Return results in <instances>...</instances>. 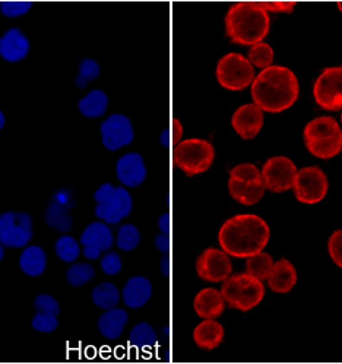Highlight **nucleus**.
<instances>
[{"mask_svg": "<svg viewBox=\"0 0 342 364\" xmlns=\"http://www.w3.org/2000/svg\"><path fill=\"white\" fill-rule=\"evenodd\" d=\"M249 62L253 65V68L265 69L272 65L274 62V50L267 43H256L249 50Z\"/></svg>", "mask_w": 342, "mask_h": 364, "instance_id": "32", "label": "nucleus"}, {"mask_svg": "<svg viewBox=\"0 0 342 364\" xmlns=\"http://www.w3.org/2000/svg\"><path fill=\"white\" fill-rule=\"evenodd\" d=\"M79 243L70 236H62L56 242V253L63 262H75L79 256Z\"/></svg>", "mask_w": 342, "mask_h": 364, "instance_id": "36", "label": "nucleus"}, {"mask_svg": "<svg viewBox=\"0 0 342 364\" xmlns=\"http://www.w3.org/2000/svg\"><path fill=\"white\" fill-rule=\"evenodd\" d=\"M328 252L332 261L342 268V230H336L332 232V236L328 242Z\"/></svg>", "mask_w": 342, "mask_h": 364, "instance_id": "40", "label": "nucleus"}, {"mask_svg": "<svg viewBox=\"0 0 342 364\" xmlns=\"http://www.w3.org/2000/svg\"><path fill=\"white\" fill-rule=\"evenodd\" d=\"M141 242V232L139 230L132 225V224H124L120 227L119 232H117V247L124 250V252H130L138 247Z\"/></svg>", "mask_w": 342, "mask_h": 364, "instance_id": "34", "label": "nucleus"}, {"mask_svg": "<svg viewBox=\"0 0 342 364\" xmlns=\"http://www.w3.org/2000/svg\"><path fill=\"white\" fill-rule=\"evenodd\" d=\"M257 5L268 14H292L297 2L296 0H263V2H257Z\"/></svg>", "mask_w": 342, "mask_h": 364, "instance_id": "38", "label": "nucleus"}, {"mask_svg": "<svg viewBox=\"0 0 342 364\" xmlns=\"http://www.w3.org/2000/svg\"><path fill=\"white\" fill-rule=\"evenodd\" d=\"M228 191L234 200L242 205L250 206L257 203L265 193V186L262 183V176L256 166L243 163L230 170Z\"/></svg>", "mask_w": 342, "mask_h": 364, "instance_id": "7", "label": "nucleus"}, {"mask_svg": "<svg viewBox=\"0 0 342 364\" xmlns=\"http://www.w3.org/2000/svg\"><path fill=\"white\" fill-rule=\"evenodd\" d=\"M100 75V65L94 59H84L79 63V72L75 77V85L78 88H85L94 80H97Z\"/></svg>", "mask_w": 342, "mask_h": 364, "instance_id": "35", "label": "nucleus"}, {"mask_svg": "<svg viewBox=\"0 0 342 364\" xmlns=\"http://www.w3.org/2000/svg\"><path fill=\"white\" fill-rule=\"evenodd\" d=\"M300 92L294 72L284 66H268L255 76L252 98L263 112L281 113L297 101Z\"/></svg>", "mask_w": 342, "mask_h": 364, "instance_id": "1", "label": "nucleus"}, {"mask_svg": "<svg viewBox=\"0 0 342 364\" xmlns=\"http://www.w3.org/2000/svg\"><path fill=\"white\" fill-rule=\"evenodd\" d=\"M328 178L319 167H304L297 171L294 178V196L299 202L313 205L321 202L328 193Z\"/></svg>", "mask_w": 342, "mask_h": 364, "instance_id": "12", "label": "nucleus"}, {"mask_svg": "<svg viewBox=\"0 0 342 364\" xmlns=\"http://www.w3.org/2000/svg\"><path fill=\"white\" fill-rule=\"evenodd\" d=\"M101 269L107 275H116L122 269L120 256L116 252H109L101 259Z\"/></svg>", "mask_w": 342, "mask_h": 364, "instance_id": "41", "label": "nucleus"}, {"mask_svg": "<svg viewBox=\"0 0 342 364\" xmlns=\"http://www.w3.org/2000/svg\"><path fill=\"white\" fill-rule=\"evenodd\" d=\"M92 301L100 309H113L120 301V293L114 284L102 282L92 290Z\"/></svg>", "mask_w": 342, "mask_h": 364, "instance_id": "30", "label": "nucleus"}, {"mask_svg": "<svg viewBox=\"0 0 342 364\" xmlns=\"http://www.w3.org/2000/svg\"><path fill=\"white\" fill-rule=\"evenodd\" d=\"M127 311L124 309L113 307L98 318V331L107 340H117L123 333L124 325L127 323Z\"/></svg>", "mask_w": 342, "mask_h": 364, "instance_id": "26", "label": "nucleus"}, {"mask_svg": "<svg viewBox=\"0 0 342 364\" xmlns=\"http://www.w3.org/2000/svg\"><path fill=\"white\" fill-rule=\"evenodd\" d=\"M274 264L275 262H274L271 255H268L265 252H257L247 257L246 271H247V274H250L252 277H255L260 281H267L272 271Z\"/></svg>", "mask_w": 342, "mask_h": 364, "instance_id": "29", "label": "nucleus"}, {"mask_svg": "<svg viewBox=\"0 0 342 364\" xmlns=\"http://www.w3.org/2000/svg\"><path fill=\"white\" fill-rule=\"evenodd\" d=\"M267 281L272 291L284 294L293 290L297 282V271L288 259H281V261L274 264L272 271Z\"/></svg>", "mask_w": 342, "mask_h": 364, "instance_id": "23", "label": "nucleus"}, {"mask_svg": "<svg viewBox=\"0 0 342 364\" xmlns=\"http://www.w3.org/2000/svg\"><path fill=\"white\" fill-rule=\"evenodd\" d=\"M129 341L137 348H148L156 343V333L149 323L142 322L130 331Z\"/></svg>", "mask_w": 342, "mask_h": 364, "instance_id": "31", "label": "nucleus"}, {"mask_svg": "<svg viewBox=\"0 0 342 364\" xmlns=\"http://www.w3.org/2000/svg\"><path fill=\"white\" fill-rule=\"evenodd\" d=\"M221 294L230 307L246 311L262 301L265 296V287L260 279L247 272L237 274L224 279Z\"/></svg>", "mask_w": 342, "mask_h": 364, "instance_id": "6", "label": "nucleus"}, {"mask_svg": "<svg viewBox=\"0 0 342 364\" xmlns=\"http://www.w3.org/2000/svg\"><path fill=\"white\" fill-rule=\"evenodd\" d=\"M304 144L314 157L329 160L342 151V129L332 117L324 116L310 120L304 127Z\"/></svg>", "mask_w": 342, "mask_h": 364, "instance_id": "4", "label": "nucleus"}, {"mask_svg": "<svg viewBox=\"0 0 342 364\" xmlns=\"http://www.w3.org/2000/svg\"><path fill=\"white\" fill-rule=\"evenodd\" d=\"M95 275V269L90 264H73L66 272V279L73 287H81L90 282Z\"/></svg>", "mask_w": 342, "mask_h": 364, "instance_id": "33", "label": "nucleus"}, {"mask_svg": "<svg viewBox=\"0 0 342 364\" xmlns=\"http://www.w3.org/2000/svg\"><path fill=\"white\" fill-rule=\"evenodd\" d=\"M4 126H5V116H4L2 110H0V131H2Z\"/></svg>", "mask_w": 342, "mask_h": 364, "instance_id": "45", "label": "nucleus"}, {"mask_svg": "<svg viewBox=\"0 0 342 364\" xmlns=\"http://www.w3.org/2000/svg\"><path fill=\"white\" fill-rule=\"evenodd\" d=\"M233 264L230 255L224 250L208 247L205 249L196 261V272L199 278L209 282H221L230 277Z\"/></svg>", "mask_w": 342, "mask_h": 364, "instance_id": "14", "label": "nucleus"}, {"mask_svg": "<svg viewBox=\"0 0 342 364\" xmlns=\"http://www.w3.org/2000/svg\"><path fill=\"white\" fill-rule=\"evenodd\" d=\"M95 217L107 224H117L132 213L130 193L124 188H114L110 183H102L94 193Z\"/></svg>", "mask_w": 342, "mask_h": 364, "instance_id": "8", "label": "nucleus"}, {"mask_svg": "<svg viewBox=\"0 0 342 364\" xmlns=\"http://www.w3.org/2000/svg\"><path fill=\"white\" fill-rule=\"evenodd\" d=\"M341 123H342V114H341Z\"/></svg>", "mask_w": 342, "mask_h": 364, "instance_id": "48", "label": "nucleus"}, {"mask_svg": "<svg viewBox=\"0 0 342 364\" xmlns=\"http://www.w3.org/2000/svg\"><path fill=\"white\" fill-rule=\"evenodd\" d=\"M107 107H109V97L101 90H92L78 102L79 112L90 119L104 116V113L107 112Z\"/></svg>", "mask_w": 342, "mask_h": 364, "instance_id": "28", "label": "nucleus"}, {"mask_svg": "<svg viewBox=\"0 0 342 364\" xmlns=\"http://www.w3.org/2000/svg\"><path fill=\"white\" fill-rule=\"evenodd\" d=\"M225 33L235 44L253 46L269 33V14L257 2H239L230 6L225 14Z\"/></svg>", "mask_w": 342, "mask_h": 364, "instance_id": "3", "label": "nucleus"}, {"mask_svg": "<svg viewBox=\"0 0 342 364\" xmlns=\"http://www.w3.org/2000/svg\"><path fill=\"white\" fill-rule=\"evenodd\" d=\"M116 173L119 180L127 188H137L144 183L146 177V167L144 159L137 152L122 155L116 164Z\"/></svg>", "mask_w": 342, "mask_h": 364, "instance_id": "20", "label": "nucleus"}, {"mask_svg": "<svg viewBox=\"0 0 342 364\" xmlns=\"http://www.w3.org/2000/svg\"><path fill=\"white\" fill-rule=\"evenodd\" d=\"M218 84L228 91H242L252 85L255 68L240 53H228L217 65Z\"/></svg>", "mask_w": 342, "mask_h": 364, "instance_id": "9", "label": "nucleus"}, {"mask_svg": "<svg viewBox=\"0 0 342 364\" xmlns=\"http://www.w3.org/2000/svg\"><path fill=\"white\" fill-rule=\"evenodd\" d=\"M193 341L202 350H214L224 341V328L215 319H205L195 328Z\"/></svg>", "mask_w": 342, "mask_h": 364, "instance_id": "25", "label": "nucleus"}, {"mask_svg": "<svg viewBox=\"0 0 342 364\" xmlns=\"http://www.w3.org/2000/svg\"><path fill=\"white\" fill-rule=\"evenodd\" d=\"M263 110L256 106V104H245V106L239 107L233 117H231V126L235 131V134L240 138L250 141L257 136L260 129L263 126Z\"/></svg>", "mask_w": 342, "mask_h": 364, "instance_id": "17", "label": "nucleus"}, {"mask_svg": "<svg viewBox=\"0 0 342 364\" xmlns=\"http://www.w3.org/2000/svg\"><path fill=\"white\" fill-rule=\"evenodd\" d=\"M269 227L257 215L242 214L227 220L218 234L220 246L234 257H249L269 242Z\"/></svg>", "mask_w": 342, "mask_h": 364, "instance_id": "2", "label": "nucleus"}, {"mask_svg": "<svg viewBox=\"0 0 342 364\" xmlns=\"http://www.w3.org/2000/svg\"><path fill=\"white\" fill-rule=\"evenodd\" d=\"M75 206L73 192L68 188L59 189L53 195L47 210H46V224L60 232H66L72 228V215L70 210Z\"/></svg>", "mask_w": 342, "mask_h": 364, "instance_id": "15", "label": "nucleus"}, {"mask_svg": "<svg viewBox=\"0 0 342 364\" xmlns=\"http://www.w3.org/2000/svg\"><path fill=\"white\" fill-rule=\"evenodd\" d=\"M225 307L224 297L221 291L215 289H203L201 290L195 300H193V309L199 318L203 319H215L223 315Z\"/></svg>", "mask_w": 342, "mask_h": 364, "instance_id": "22", "label": "nucleus"}, {"mask_svg": "<svg viewBox=\"0 0 342 364\" xmlns=\"http://www.w3.org/2000/svg\"><path fill=\"white\" fill-rule=\"evenodd\" d=\"M214 159L215 149L213 144L199 138L180 141L173 149L174 164L188 177L209 170L214 163Z\"/></svg>", "mask_w": 342, "mask_h": 364, "instance_id": "5", "label": "nucleus"}, {"mask_svg": "<svg viewBox=\"0 0 342 364\" xmlns=\"http://www.w3.org/2000/svg\"><path fill=\"white\" fill-rule=\"evenodd\" d=\"M33 6L30 0H5L0 5V11L6 18H18L25 15Z\"/></svg>", "mask_w": 342, "mask_h": 364, "instance_id": "37", "label": "nucleus"}, {"mask_svg": "<svg viewBox=\"0 0 342 364\" xmlns=\"http://www.w3.org/2000/svg\"><path fill=\"white\" fill-rule=\"evenodd\" d=\"M4 256H5V247H4V245H2V243H0V262H2Z\"/></svg>", "mask_w": 342, "mask_h": 364, "instance_id": "46", "label": "nucleus"}, {"mask_svg": "<svg viewBox=\"0 0 342 364\" xmlns=\"http://www.w3.org/2000/svg\"><path fill=\"white\" fill-rule=\"evenodd\" d=\"M169 269H170V264H169V256H164L161 259V272L169 277Z\"/></svg>", "mask_w": 342, "mask_h": 364, "instance_id": "44", "label": "nucleus"}, {"mask_svg": "<svg viewBox=\"0 0 342 364\" xmlns=\"http://www.w3.org/2000/svg\"><path fill=\"white\" fill-rule=\"evenodd\" d=\"M123 301L130 309H139L148 303L152 296V285L145 277L130 278L122 291Z\"/></svg>", "mask_w": 342, "mask_h": 364, "instance_id": "24", "label": "nucleus"}, {"mask_svg": "<svg viewBox=\"0 0 342 364\" xmlns=\"http://www.w3.org/2000/svg\"><path fill=\"white\" fill-rule=\"evenodd\" d=\"M36 315L31 325L38 332H53L59 326L60 306L55 297L48 294H38L34 299Z\"/></svg>", "mask_w": 342, "mask_h": 364, "instance_id": "19", "label": "nucleus"}, {"mask_svg": "<svg viewBox=\"0 0 342 364\" xmlns=\"http://www.w3.org/2000/svg\"><path fill=\"white\" fill-rule=\"evenodd\" d=\"M0 5H2V4H0Z\"/></svg>", "mask_w": 342, "mask_h": 364, "instance_id": "49", "label": "nucleus"}, {"mask_svg": "<svg viewBox=\"0 0 342 364\" xmlns=\"http://www.w3.org/2000/svg\"><path fill=\"white\" fill-rule=\"evenodd\" d=\"M297 174L296 164L287 157H272L269 159L262 168V183L265 191L275 193L285 192L293 189L294 178Z\"/></svg>", "mask_w": 342, "mask_h": 364, "instance_id": "13", "label": "nucleus"}, {"mask_svg": "<svg viewBox=\"0 0 342 364\" xmlns=\"http://www.w3.org/2000/svg\"><path fill=\"white\" fill-rule=\"evenodd\" d=\"M155 246L156 249L163 252V253H169V249H170V239H169V234H164L161 232L160 236H156L155 239Z\"/></svg>", "mask_w": 342, "mask_h": 364, "instance_id": "42", "label": "nucleus"}, {"mask_svg": "<svg viewBox=\"0 0 342 364\" xmlns=\"http://www.w3.org/2000/svg\"><path fill=\"white\" fill-rule=\"evenodd\" d=\"M336 6H338V9H339V12L342 14V0H339V2H336Z\"/></svg>", "mask_w": 342, "mask_h": 364, "instance_id": "47", "label": "nucleus"}, {"mask_svg": "<svg viewBox=\"0 0 342 364\" xmlns=\"http://www.w3.org/2000/svg\"><path fill=\"white\" fill-rule=\"evenodd\" d=\"M183 135V127L181 123L178 122V119H173L170 122V126L166 129V131L161 134V144L164 146H176Z\"/></svg>", "mask_w": 342, "mask_h": 364, "instance_id": "39", "label": "nucleus"}, {"mask_svg": "<svg viewBox=\"0 0 342 364\" xmlns=\"http://www.w3.org/2000/svg\"><path fill=\"white\" fill-rule=\"evenodd\" d=\"M30 51V40L21 30L9 28L0 37V58L9 63H18Z\"/></svg>", "mask_w": 342, "mask_h": 364, "instance_id": "21", "label": "nucleus"}, {"mask_svg": "<svg viewBox=\"0 0 342 364\" xmlns=\"http://www.w3.org/2000/svg\"><path fill=\"white\" fill-rule=\"evenodd\" d=\"M158 227H160L161 232H164V234L170 232V215L169 214H164L160 218V221H158Z\"/></svg>", "mask_w": 342, "mask_h": 364, "instance_id": "43", "label": "nucleus"}, {"mask_svg": "<svg viewBox=\"0 0 342 364\" xmlns=\"http://www.w3.org/2000/svg\"><path fill=\"white\" fill-rule=\"evenodd\" d=\"M19 267L26 275L30 277L41 275L47 267L46 252L40 246L25 247V250L19 256Z\"/></svg>", "mask_w": 342, "mask_h": 364, "instance_id": "27", "label": "nucleus"}, {"mask_svg": "<svg viewBox=\"0 0 342 364\" xmlns=\"http://www.w3.org/2000/svg\"><path fill=\"white\" fill-rule=\"evenodd\" d=\"M33 239V217L26 213L6 211L0 215V243L6 247H23Z\"/></svg>", "mask_w": 342, "mask_h": 364, "instance_id": "11", "label": "nucleus"}, {"mask_svg": "<svg viewBox=\"0 0 342 364\" xmlns=\"http://www.w3.org/2000/svg\"><path fill=\"white\" fill-rule=\"evenodd\" d=\"M102 145L109 151H117L134 141V127L124 114H112L101 123Z\"/></svg>", "mask_w": 342, "mask_h": 364, "instance_id": "16", "label": "nucleus"}, {"mask_svg": "<svg viewBox=\"0 0 342 364\" xmlns=\"http://www.w3.org/2000/svg\"><path fill=\"white\" fill-rule=\"evenodd\" d=\"M318 106L328 112L342 110V66L326 68L313 87Z\"/></svg>", "mask_w": 342, "mask_h": 364, "instance_id": "10", "label": "nucleus"}, {"mask_svg": "<svg viewBox=\"0 0 342 364\" xmlns=\"http://www.w3.org/2000/svg\"><path fill=\"white\" fill-rule=\"evenodd\" d=\"M113 232L107 224L92 223L90 224L81 236V245L84 246V256L87 259L100 257L101 252L109 250L113 246Z\"/></svg>", "mask_w": 342, "mask_h": 364, "instance_id": "18", "label": "nucleus"}]
</instances>
